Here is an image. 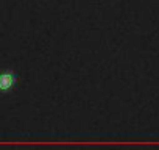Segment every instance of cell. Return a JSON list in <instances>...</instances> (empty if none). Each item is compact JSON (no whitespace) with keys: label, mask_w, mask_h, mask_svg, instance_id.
<instances>
[{"label":"cell","mask_w":159,"mask_h":150,"mask_svg":"<svg viewBox=\"0 0 159 150\" xmlns=\"http://www.w3.org/2000/svg\"><path fill=\"white\" fill-rule=\"evenodd\" d=\"M17 85V73L5 69L0 70V94H8L11 92Z\"/></svg>","instance_id":"obj_1"}]
</instances>
